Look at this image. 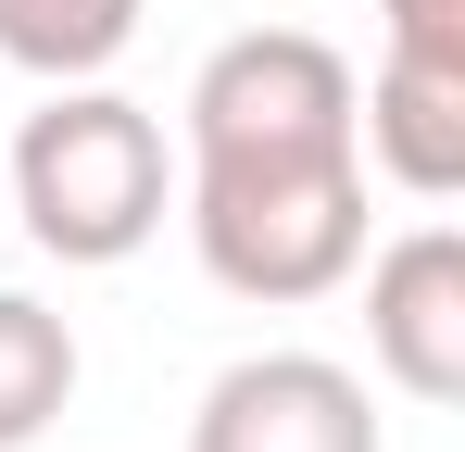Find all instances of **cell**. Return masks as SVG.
<instances>
[{
	"instance_id": "8",
	"label": "cell",
	"mask_w": 465,
	"mask_h": 452,
	"mask_svg": "<svg viewBox=\"0 0 465 452\" xmlns=\"http://www.w3.org/2000/svg\"><path fill=\"white\" fill-rule=\"evenodd\" d=\"M390 51L378 64H428V75H465V0H378Z\"/></svg>"
},
{
	"instance_id": "4",
	"label": "cell",
	"mask_w": 465,
	"mask_h": 452,
	"mask_svg": "<svg viewBox=\"0 0 465 452\" xmlns=\"http://www.w3.org/2000/svg\"><path fill=\"white\" fill-rule=\"evenodd\" d=\"M189 452H390L365 377L327 365V352H239L202 415H189Z\"/></svg>"
},
{
	"instance_id": "3",
	"label": "cell",
	"mask_w": 465,
	"mask_h": 452,
	"mask_svg": "<svg viewBox=\"0 0 465 452\" xmlns=\"http://www.w3.org/2000/svg\"><path fill=\"white\" fill-rule=\"evenodd\" d=\"M365 277V365L402 389V402H465V239L440 214L402 226L390 251H365L352 264Z\"/></svg>"
},
{
	"instance_id": "2",
	"label": "cell",
	"mask_w": 465,
	"mask_h": 452,
	"mask_svg": "<svg viewBox=\"0 0 465 452\" xmlns=\"http://www.w3.org/2000/svg\"><path fill=\"white\" fill-rule=\"evenodd\" d=\"M0 214L25 226L51 264H126V251H152L163 214H176V151H163L152 101H126V88H51L13 151H0Z\"/></svg>"
},
{
	"instance_id": "5",
	"label": "cell",
	"mask_w": 465,
	"mask_h": 452,
	"mask_svg": "<svg viewBox=\"0 0 465 452\" xmlns=\"http://www.w3.org/2000/svg\"><path fill=\"white\" fill-rule=\"evenodd\" d=\"M352 139L402 201H453L465 189V75H428V64H378L365 101H352Z\"/></svg>"
},
{
	"instance_id": "7",
	"label": "cell",
	"mask_w": 465,
	"mask_h": 452,
	"mask_svg": "<svg viewBox=\"0 0 465 452\" xmlns=\"http://www.w3.org/2000/svg\"><path fill=\"white\" fill-rule=\"evenodd\" d=\"M64 402H76V327L38 290H0V452L51 440Z\"/></svg>"
},
{
	"instance_id": "6",
	"label": "cell",
	"mask_w": 465,
	"mask_h": 452,
	"mask_svg": "<svg viewBox=\"0 0 465 452\" xmlns=\"http://www.w3.org/2000/svg\"><path fill=\"white\" fill-rule=\"evenodd\" d=\"M126 38H139V0H0V64L38 75V88L114 75Z\"/></svg>"
},
{
	"instance_id": "1",
	"label": "cell",
	"mask_w": 465,
	"mask_h": 452,
	"mask_svg": "<svg viewBox=\"0 0 465 452\" xmlns=\"http://www.w3.org/2000/svg\"><path fill=\"white\" fill-rule=\"evenodd\" d=\"M365 75L314 25H239L189 75L176 126V214L227 301H327L365 264V139H352Z\"/></svg>"
}]
</instances>
